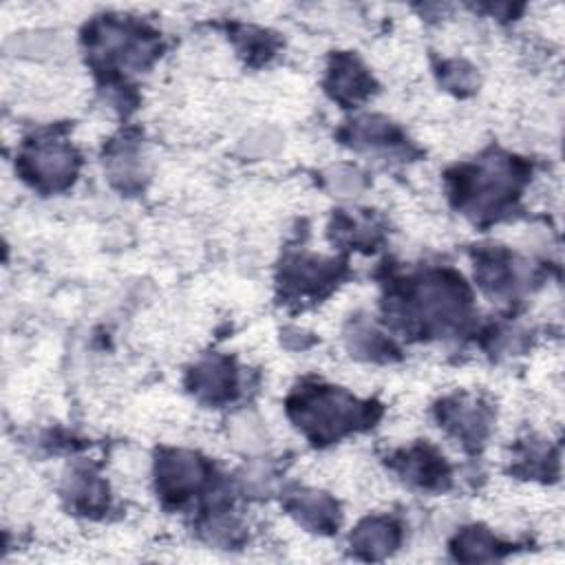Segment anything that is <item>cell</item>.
Wrapping results in <instances>:
<instances>
[{
  "label": "cell",
  "mask_w": 565,
  "mask_h": 565,
  "mask_svg": "<svg viewBox=\"0 0 565 565\" xmlns=\"http://www.w3.org/2000/svg\"><path fill=\"white\" fill-rule=\"evenodd\" d=\"M439 422L463 444H479L488 430L486 408L466 399L444 402L439 406Z\"/></svg>",
  "instance_id": "10"
},
{
  "label": "cell",
  "mask_w": 565,
  "mask_h": 565,
  "mask_svg": "<svg viewBox=\"0 0 565 565\" xmlns=\"http://www.w3.org/2000/svg\"><path fill=\"white\" fill-rule=\"evenodd\" d=\"M399 475L419 488L441 490L448 486L450 472L441 455H437L430 446H415L404 450L395 461Z\"/></svg>",
  "instance_id": "6"
},
{
  "label": "cell",
  "mask_w": 565,
  "mask_h": 565,
  "mask_svg": "<svg viewBox=\"0 0 565 565\" xmlns=\"http://www.w3.org/2000/svg\"><path fill=\"white\" fill-rule=\"evenodd\" d=\"M369 404L333 386H302L289 399V415L313 441L327 444L369 422Z\"/></svg>",
  "instance_id": "1"
},
{
  "label": "cell",
  "mask_w": 565,
  "mask_h": 565,
  "mask_svg": "<svg viewBox=\"0 0 565 565\" xmlns=\"http://www.w3.org/2000/svg\"><path fill=\"white\" fill-rule=\"evenodd\" d=\"M349 349L360 358L380 360L391 353V342L384 340L382 333H377L375 329L360 324L349 333Z\"/></svg>",
  "instance_id": "18"
},
{
  "label": "cell",
  "mask_w": 565,
  "mask_h": 565,
  "mask_svg": "<svg viewBox=\"0 0 565 565\" xmlns=\"http://www.w3.org/2000/svg\"><path fill=\"white\" fill-rule=\"evenodd\" d=\"M475 274L479 278V285L488 291V294H503L510 289V280L514 278L512 274V265L508 260L505 254L501 252H486L479 256Z\"/></svg>",
  "instance_id": "15"
},
{
  "label": "cell",
  "mask_w": 565,
  "mask_h": 565,
  "mask_svg": "<svg viewBox=\"0 0 565 565\" xmlns=\"http://www.w3.org/2000/svg\"><path fill=\"white\" fill-rule=\"evenodd\" d=\"M190 388L205 402H225L234 395L236 373L227 358L212 355L190 371Z\"/></svg>",
  "instance_id": "7"
},
{
  "label": "cell",
  "mask_w": 565,
  "mask_h": 565,
  "mask_svg": "<svg viewBox=\"0 0 565 565\" xmlns=\"http://www.w3.org/2000/svg\"><path fill=\"white\" fill-rule=\"evenodd\" d=\"M499 541L483 527H466L452 543V552L459 561H490L499 556Z\"/></svg>",
  "instance_id": "14"
},
{
  "label": "cell",
  "mask_w": 565,
  "mask_h": 565,
  "mask_svg": "<svg viewBox=\"0 0 565 565\" xmlns=\"http://www.w3.org/2000/svg\"><path fill=\"white\" fill-rule=\"evenodd\" d=\"M371 75L364 71V66L351 57V55H338L333 60V66L329 71L327 88L329 93L342 102V104H353L362 97H366L373 88Z\"/></svg>",
  "instance_id": "12"
},
{
  "label": "cell",
  "mask_w": 565,
  "mask_h": 565,
  "mask_svg": "<svg viewBox=\"0 0 565 565\" xmlns=\"http://www.w3.org/2000/svg\"><path fill=\"white\" fill-rule=\"evenodd\" d=\"M108 174L113 183H117L121 190H130L141 185L143 179V161L135 148H119L115 154H110L108 161Z\"/></svg>",
  "instance_id": "17"
},
{
  "label": "cell",
  "mask_w": 565,
  "mask_h": 565,
  "mask_svg": "<svg viewBox=\"0 0 565 565\" xmlns=\"http://www.w3.org/2000/svg\"><path fill=\"white\" fill-rule=\"evenodd\" d=\"M331 183V190L338 194V196H355L360 190H362V177L360 172L355 170H349V168H340L333 172V177L329 179Z\"/></svg>",
  "instance_id": "21"
},
{
  "label": "cell",
  "mask_w": 565,
  "mask_h": 565,
  "mask_svg": "<svg viewBox=\"0 0 565 565\" xmlns=\"http://www.w3.org/2000/svg\"><path fill=\"white\" fill-rule=\"evenodd\" d=\"M205 461L190 450H163L157 459V490L170 503L192 497L205 481Z\"/></svg>",
  "instance_id": "5"
},
{
  "label": "cell",
  "mask_w": 565,
  "mask_h": 565,
  "mask_svg": "<svg viewBox=\"0 0 565 565\" xmlns=\"http://www.w3.org/2000/svg\"><path fill=\"white\" fill-rule=\"evenodd\" d=\"M241 40H243V51H247L249 55H269L271 51V40L267 38L265 31L258 29H243L241 31Z\"/></svg>",
  "instance_id": "22"
},
{
  "label": "cell",
  "mask_w": 565,
  "mask_h": 565,
  "mask_svg": "<svg viewBox=\"0 0 565 565\" xmlns=\"http://www.w3.org/2000/svg\"><path fill=\"white\" fill-rule=\"evenodd\" d=\"M278 143H280V139L274 130L260 128V130H254L245 137L243 152L254 154V157H263V154H271L278 148Z\"/></svg>",
  "instance_id": "20"
},
{
  "label": "cell",
  "mask_w": 565,
  "mask_h": 565,
  "mask_svg": "<svg viewBox=\"0 0 565 565\" xmlns=\"http://www.w3.org/2000/svg\"><path fill=\"white\" fill-rule=\"evenodd\" d=\"M521 181L519 168L505 157H492L475 168H468L457 179L459 205L475 214L497 212L510 201Z\"/></svg>",
  "instance_id": "2"
},
{
  "label": "cell",
  "mask_w": 565,
  "mask_h": 565,
  "mask_svg": "<svg viewBox=\"0 0 565 565\" xmlns=\"http://www.w3.org/2000/svg\"><path fill=\"white\" fill-rule=\"evenodd\" d=\"M417 316L426 320L428 329H450L466 318L470 305L468 287L450 271H430L424 276L413 294Z\"/></svg>",
  "instance_id": "3"
},
{
  "label": "cell",
  "mask_w": 565,
  "mask_h": 565,
  "mask_svg": "<svg viewBox=\"0 0 565 565\" xmlns=\"http://www.w3.org/2000/svg\"><path fill=\"white\" fill-rule=\"evenodd\" d=\"M22 172L44 190L66 188L77 172V154L62 141H40L22 154Z\"/></svg>",
  "instance_id": "4"
},
{
  "label": "cell",
  "mask_w": 565,
  "mask_h": 565,
  "mask_svg": "<svg viewBox=\"0 0 565 565\" xmlns=\"http://www.w3.org/2000/svg\"><path fill=\"white\" fill-rule=\"evenodd\" d=\"M333 263H324L318 258H298L287 267V280L300 291H316L335 278Z\"/></svg>",
  "instance_id": "16"
},
{
  "label": "cell",
  "mask_w": 565,
  "mask_h": 565,
  "mask_svg": "<svg viewBox=\"0 0 565 565\" xmlns=\"http://www.w3.org/2000/svg\"><path fill=\"white\" fill-rule=\"evenodd\" d=\"M399 545V527L393 519H364L351 534V547L362 558H384Z\"/></svg>",
  "instance_id": "11"
},
{
  "label": "cell",
  "mask_w": 565,
  "mask_h": 565,
  "mask_svg": "<svg viewBox=\"0 0 565 565\" xmlns=\"http://www.w3.org/2000/svg\"><path fill=\"white\" fill-rule=\"evenodd\" d=\"M64 497L79 514H99L108 505V488L88 466H77L68 472Z\"/></svg>",
  "instance_id": "9"
},
{
  "label": "cell",
  "mask_w": 565,
  "mask_h": 565,
  "mask_svg": "<svg viewBox=\"0 0 565 565\" xmlns=\"http://www.w3.org/2000/svg\"><path fill=\"white\" fill-rule=\"evenodd\" d=\"M349 141L355 148H382L397 141L395 126L377 115H364L349 128Z\"/></svg>",
  "instance_id": "13"
},
{
  "label": "cell",
  "mask_w": 565,
  "mask_h": 565,
  "mask_svg": "<svg viewBox=\"0 0 565 565\" xmlns=\"http://www.w3.org/2000/svg\"><path fill=\"white\" fill-rule=\"evenodd\" d=\"M287 510L294 514L305 527L313 532H333L340 523L338 503L318 490H298L287 499Z\"/></svg>",
  "instance_id": "8"
},
{
  "label": "cell",
  "mask_w": 565,
  "mask_h": 565,
  "mask_svg": "<svg viewBox=\"0 0 565 565\" xmlns=\"http://www.w3.org/2000/svg\"><path fill=\"white\" fill-rule=\"evenodd\" d=\"M441 82L446 88L455 93H468L477 86L479 77H477V71L463 60H450L441 66Z\"/></svg>",
  "instance_id": "19"
}]
</instances>
